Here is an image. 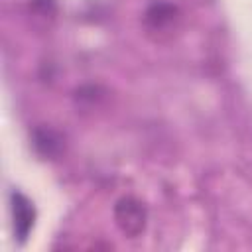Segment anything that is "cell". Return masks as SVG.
Returning a JSON list of instances; mask_svg holds the SVG:
<instances>
[{
  "label": "cell",
  "instance_id": "obj_3",
  "mask_svg": "<svg viewBox=\"0 0 252 252\" xmlns=\"http://www.w3.org/2000/svg\"><path fill=\"white\" fill-rule=\"evenodd\" d=\"M32 144L35 148V152L43 158V159H57L65 148V140L63 136L49 128V126H41V128H35L33 130V136H32Z\"/></svg>",
  "mask_w": 252,
  "mask_h": 252
},
{
  "label": "cell",
  "instance_id": "obj_5",
  "mask_svg": "<svg viewBox=\"0 0 252 252\" xmlns=\"http://www.w3.org/2000/svg\"><path fill=\"white\" fill-rule=\"evenodd\" d=\"M57 18V6L53 0H32L30 2V22L35 30L45 32L53 26Z\"/></svg>",
  "mask_w": 252,
  "mask_h": 252
},
{
  "label": "cell",
  "instance_id": "obj_2",
  "mask_svg": "<svg viewBox=\"0 0 252 252\" xmlns=\"http://www.w3.org/2000/svg\"><path fill=\"white\" fill-rule=\"evenodd\" d=\"M114 222L126 238H138L148 224L146 205L136 197H122L114 205Z\"/></svg>",
  "mask_w": 252,
  "mask_h": 252
},
{
  "label": "cell",
  "instance_id": "obj_4",
  "mask_svg": "<svg viewBox=\"0 0 252 252\" xmlns=\"http://www.w3.org/2000/svg\"><path fill=\"white\" fill-rule=\"evenodd\" d=\"M12 215H14L16 236L20 242H26L35 220V211H33V205L22 193H12Z\"/></svg>",
  "mask_w": 252,
  "mask_h": 252
},
{
  "label": "cell",
  "instance_id": "obj_1",
  "mask_svg": "<svg viewBox=\"0 0 252 252\" xmlns=\"http://www.w3.org/2000/svg\"><path fill=\"white\" fill-rule=\"evenodd\" d=\"M181 22V12L169 2H156L144 14V30L154 41H165L173 37Z\"/></svg>",
  "mask_w": 252,
  "mask_h": 252
},
{
  "label": "cell",
  "instance_id": "obj_6",
  "mask_svg": "<svg viewBox=\"0 0 252 252\" xmlns=\"http://www.w3.org/2000/svg\"><path fill=\"white\" fill-rule=\"evenodd\" d=\"M106 100V91L96 85H87L75 91V106L77 112H94Z\"/></svg>",
  "mask_w": 252,
  "mask_h": 252
}]
</instances>
